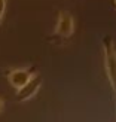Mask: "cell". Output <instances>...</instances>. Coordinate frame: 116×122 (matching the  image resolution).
Here are the masks:
<instances>
[{"label":"cell","instance_id":"cell-1","mask_svg":"<svg viewBox=\"0 0 116 122\" xmlns=\"http://www.w3.org/2000/svg\"><path fill=\"white\" fill-rule=\"evenodd\" d=\"M103 51H104V69L109 79V83L112 86L113 97L116 101V48L112 42V37L107 36L103 40Z\"/></svg>","mask_w":116,"mask_h":122},{"label":"cell","instance_id":"cell-2","mask_svg":"<svg viewBox=\"0 0 116 122\" xmlns=\"http://www.w3.org/2000/svg\"><path fill=\"white\" fill-rule=\"evenodd\" d=\"M73 31H75V21H73V16L67 10L58 12L55 36H58V37H61V39H67V37H70V36L73 34Z\"/></svg>","mask_w":116,"mask_h":122},{"label":"cell","instance_id":"cell-3","mask_svg":"<svg viewBox=\"0 0 116 122\" xmlns=\"http://www.w3.org/2000/svg\"><path fill=\"white\" fill-rule=\"evenodd\" d=\"M42 82H43V79H42L40 76H37V75L33 76L25 85H24V86H21L20 89H16L15 98L18 101H27V100H30L39 91V88L42 86Z\"/></svg>","mask_w":116,"mask_h":122},{"label":"cell","instance_id":"cell-4","mask_svg":"<svg viewBox=\"0 0 116 122\" xmlns=\"http://www.w3.org/2000/svg\"><path fill=\"white\" fill-rule=\"evenodd\" d=\"M31 77H33V73L30 70H25V69H15V70H12L8 76L9 83L15 89H20L21 86H24Z\"/></svg>","mask_w":116,"mask_h":122},{"label":"cell","instance_id":"cell-5","mask_svg":"<svg viewBox=\"0 0 116 122\" xmlns=\"http://www.w3.org/2000/svg\"><path fill=\"white\" fill-rule=\"evenodd\" d=\"M5 10H6V0H0V27H2V22H3Z\"/></svg>","mask_w":116,"mask_h":122},{"label":"cell","instance_id":"cell-6","mask_svg":"<svg viewBox=\"0 0 116 122\" xmlns=\"http://www.w3.org/2000/svg\"><path fill=\"white\" fill-rule=\"evenodd\" d=\"M3 109H5V101L0 98V112H3Z\"/></svg>","mask_w":116,"mask_h":122},{"label":"cell","instance_id":"cell-7","mask_svg":"<svg viewBox=\"0 0 116 122\" xmlns=\"http://www.w3.org/2000/svg\"><path fill=\"white\" fill-rule=\"evenodd\" d=\"M115 5H116V0H115Z\"/></svg>","mask_w":116,"mask_h":122}]
</instances>
